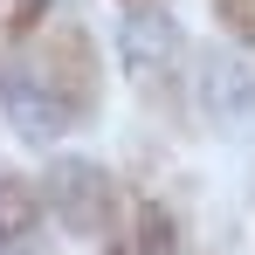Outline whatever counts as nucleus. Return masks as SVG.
<instances>
[{
    "label": "nucleus",
    "mask_w": 255,
    "mask_h": 255,
    "mask_svg": "<svg viewBox=\"0 0 255 255\" xmlns=\"http://www.w3.org/2000/svg\"><path fill=\"white\" fill-rule=\"evenodd\" d=\"M48 193H55V214L69 221V228H104L111 221V179L97 166H83V159H69V166H55V179H48Z\"/></svg>",
    "instance_id": "f257e3e1"
},
{
    "label": "nucleus",
    "mask_w": 255,
    "mask_h": 255,
    "mask_svg": "<svg viewBox=\"0 0 255 255\" xmlns=\"http://www.w3.org/2000/svg\"><path fill=\"white\" fill-rule=\"evenodd\" d=\"M0 255H42L35 200H28V186H14V179H0Z\"/></svg>",
    "instance_id": "f03ea898"
},
{
    "label": "nucleus",
    "mask_w": 255,
    "mask_h": 255,
    "mask_svg": "<svg viewBox=\"0 0 255 255\" xmlns=\"http://www.w3.org/2000/svg\"><path fill=\"white\" fill-rule=\"evenodd\" d=\"M166 55H172V28L159 21V14H131V21H125V62L152 83Z\"/></svg>",
    "instance_id": "7ed1b4c3"
}]
</instances>
